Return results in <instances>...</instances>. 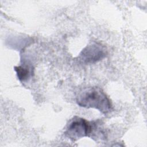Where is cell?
I'll list each match as a JSON object with an SVG mask.
<instances>
[{"mask_svg": "<svg viewBox=\"0 0 147 147\" xmlns=\"http://www.w3.org/2000/svg\"><path fill=\"white\" fill-rule=\"evenodd\" d=\"M77 104L85 108H94L107 114L113 110L110 99L98 87H89L82 90L76 96Z\"/></svg>", "mask_w": 147, "mask_h": 147, "instance_id": "obj_1", "label": "cell"}, {"mask_svg": "<svg viewBox=\"0 0 147 147\" xmlns=\"http://www.w3.org/2000/svg\"><path fill=\"white\" fill-rule=\"evenodd\" d=\"M91 130V122L84 118L75 117L68 125L64 134L71 140L75 141L84 137H90Z\"/></svg>", "mask_w": 147, "mask_h": 147, "instance_id": "obj_2", "label": "cell"}, {"mask_svg": "<svg viewBox=\"0 0 147 147\" xmlns=\"http://www.w3.org/2000/svg\"><path fill=\"white\" fill-rule=\"evenodd\" d=\"M106 56L104 46L98 42H92L87 45L80 52L79 60L83 63L90 64L95 63Z\"/></svg>", "mask_w": 147, "mask_h": 147, "instance_id": "obj_3", "label": "cell"}, {"mask_svg": "<svg viewBox=\"0 0 147 147\" xmlns=\"http://www.w3.org/2000/svg\"><path fill=\"white\" fill-rule=\"evenodd\" d=\"M14 70L17 73L18 79L21 82L27 80L32 76L33 69L30 65H24L16 66L14 67Z\"/></svg>", "mask_w": 147, "mask_h": 147, "instance_id": "obj_4", "label": "cell"}]
</instances>
